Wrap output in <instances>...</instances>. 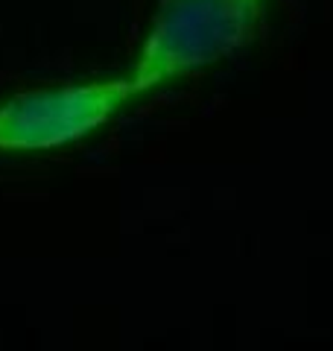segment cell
Here are the masks:
<instances>
[{"mask_svg":"<svg viewBox=\"0 0 333 351\" xmlns=\"http://www.w3.org/2000/svg\"><path fill=\"white\" fill-rule=\"evenodd\" d=\"M263 0H161L135 62L126 71L138 97H149L214 68L251 38Z\"/></svg>","mask_w":333,"mask_h":351,"instance_id":"obj_1","label":"cell"},{"mask_svg":"<svg viewBox=\"0 0 333 351\" xmlns=\"http://www.w3.org/2000/svg\"><path fill=\"white\" fill-rule=\"evenodd\" d=\"M140 97L126 73L36 85L0 97V158H38L99 135Z\"/></svg>","mask_w":333,"mask_h":351,"instance_id":"obj_2","label":"cell"}]
</instances>
